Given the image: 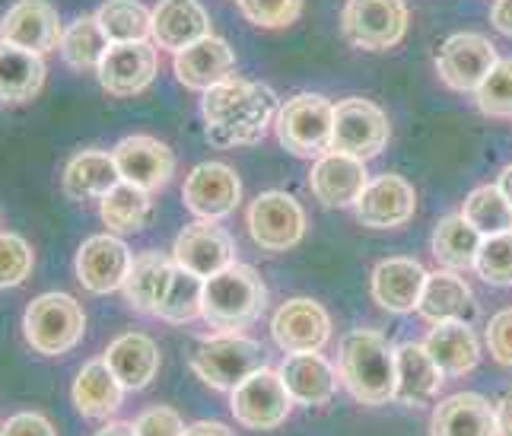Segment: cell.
<instances>
[{"label":"cell","mask_w":512,"mask_h":436,"mask_svg":"<svg viewBox=\"0 0 512 436\" xmlns=\"http://www.w3.org/2000/svg\"><path fill=\"white\" fill-rule=\"evenodd\" d=\"M353 211L369 230H398L417 211V191L404 176L385 172V176L369 179L360 201L353 204Z\"/></svg>","instance_id":"15"},{"label":"cell","mask_w":512,"mask_h":436,"mask_svg":"<svg viewBox=\"0 0 512 436\" xmlns=\"http://www.w3.org/2000/svg\"><path fill=\"white\" fill-rule=\"evenodd\" d=\"M280 379H284L287 392L299 405H328L338 392V370L322 357V351L306 354H287L280 366Z\"/></svg>","instance_id":"26"},{"label":"cell","mask_w":512,"mask_h":436,"mask_svg":"<svg viewBox=\"0 0 512 436\" xmlns=\"http://www.w3.org/2000/svg\"><path fill=\"white\" fill-rule=\"evenodd\" d=\"M121 182L115 156L105 150H80L64 166V195L70 201H102Z\"/></svg>","instance_id":"29"},{"label":"cell","mask_w":512,"mask_h":436,"mask_svg":"<svg viewBox=\"0 0 512 436\" xmlns=\"http://www.w3.org/2000/svg\"><path fill=\"white\" fill-rule=\"evenodd\" d=\"M423 287H427V271L414 258H385L373 271V300L385 312H414L420 306Z\"/></svg>","instance_id":"22"},{"label":"cell","mask_w":512,"mask_h":436,"mask_svg":"<svg viewBox=\"0 0 512 436\" xmlns=\"http://www.w3.org/2000/svg\"><path fill=\"white\" fill-rule=\"evenodd\" d=\"M96 20L112 45L118 42H150L153 36V10L140 0H105Z\"/></svg>","instance_id":"38"},{"label":"cell","mask_w":512,"mask_h":436,"mask_svg":"<svg viewBox=\"0 0 512 436\" xmlns=\"http://www.w3.org/2000/svg\"><path fill=\"white\" fill-rule=\"evenodd\" d=\"M271 335L284 354H306V351H322L331 341V316L322 303L296 296L287 300L274 312Z\"/></svg>","instance_id":"17"},{"label":"cell","mask_w":512,"mask_h":436,"mask_svg":"<svg viewBox=\"0 0 512 436\" xmlns=\"http://www.w3.org/2000/svg\"><path fill=\"white\" fill-rule=\"evenodd\" d=\"M334 102L319 93H299L277 109L274 131L287 153L299 160H319L331 150Z\"/></svg>","instance_id":"5"},{"label":"cell","mask_w":512,"mask_h":436,"mask_svg":"<svg viewBox=\"0 0 512 436\" xmlns=\"http://www.w3.org/2000/svg\"><path fill=\"white\" fill-rule=\"evenodd\" d=\"M388 137H392V125L376 102L350 96L334 106L331 150L350 153L357 160H373L388 147Z\"/></svg>","instance_id":"8"},{"label":"cell","mask_w":512,"mask_h":436,"mask_svg":"<svg viewBox=\"0 0 512 436\" xmlns=\"http://www.w3.org/2000/svg\"><path fill=\"white\" fill-rule=\"evenodd\" d=\"M112 156H115L118 176L137 188L150 191V195L166 188L175 172V153L160 137H150V134H131L125 141H118Z\"/></svg>","instance_id":"16"},{"label":"cell","mask_w":512,"mask_h":436,"mask_svg":"<svg viewBox=\"0 0 512 436\" xmlns=\"http://www.w3.org/2000/svg\"><path fill=\"white\" fill-rule=\"evenodd\" d=\"M497 45L481 32H455L436 55V71L458 93H474L497 64Z\"/></svg>","instance_id":"11"},{"label":"cell","mask_w":512,"mask_h":436,"mask_svg":"<svg viewBox=\"0 0 512 436\" xmlns=\"http://www.w3.org/2000/svg\"><path fill=\"white\" fill-rule=\"evenodd\" d=\"M64 26L58 10L48 0H16L0 20V39L10 45H20L35 55L55 51L61 45Z\"/></svg>","instance_id":"20"},{"label":"cell","mask_w":512,"mask_h":436,"mask_svg":"<svg viewBox=\"0 0 512 436\" xmlns=\"http://www.w3.org/2000/svg\"><path fill=\"white\" fill-rule=\"evenodd\" d=\"M229 411L249 430H274L290 417L293 411V395L287 392L280 370H268L261 366L245 382L229 392Z\"/></svg>","instance_id":"9"},{"label":"cell","mask_w":512,"mask_h":436,"mask_svg":"<svg viewBox=\"0 0 512 436\" xmlns=\"http://www.w3.org/2000/svg\"><path fill=\"white\" fill-rule=\"evenodd\" d=\"M242 16L261 29H287L303 13V0H239Z\"/></svg>","instance_id":"43"},{"label":"cell","mask_w":512,"mask_h":436,"mask_svg":"<svg viewBox=\"0 0 512 436\" xmlns=\"http://www.w3.org/2000/svg\"><path fill=\"white\" fill-rule=\"evenodd\" d=\"M99 217L112 233H121V236L140 233L153 217V198H150V191L121 179L109 195L99 201Z\"/></svg>","instance_id":"34"},{"label":"cell","mask_w":512,"mask_h":436,"mask_svg":"<svg viewBox=\"0 0 512 436\" xmlns=\"http://www.w3.org/2000/svg\"><path fill=\"white\" fill-rule=\"evenodd\" d=\"M210 36V13L201 0H160L153 10V45L163 51H182Z\"/></svg>","instance_id":"24"},{"label":"cell","mask_w":512,"mask_h":436,"mask_svg":"<svg viewBox=\"0 0 512 436\" xmlns=\"http://www.w3.org/2000/svg\"><path fill=\"white\" fill-rule=\"evenodd\" d=\"M369 179L373 176H369L366 160H357V156H350V153L328 150L312 163L309 188H312V195L319 198V204L338 207L341 211V207H353L360 201Z\"/></svg>","instance_id":"19"},{"label":"cell","mask_w":512,"mask_h":436,"mask_svg":"<svg viewBox=\"0 0 512 436\" xmlns=\"http://www.w3.org/2000/svg\"><path fill=\"white\" fill-rule=\"evenodd\" d=\"M478 109L490 118H512V58H500L474 90Z\"/></svg>","instance_id":"40"},{"label":"cell","mask_w":512,"mask_h":436,"mask_svg":"<svg viewBox=\"0 0 512 436\" xmlns=\"http://www.w3.org/2000/svg\"><path fill=\"white\" fill-rule=\"evenodd\" d=\"M497 185H500V191L506 195V201L512 204V163L500 172V179H497Z\"/></svg>","instance_id":"51"},{"label":"cell","mask_w":512,"mask_h":436,"mask_svg":"<svg viewBox=\"0 0 512 436\" xmlns=\"http://www.w3.org/2000/svg\"><path fill=\"white\" fill-rule=\"evenodd\" d=\"M430 436H497V408L478 392H458L436 405Z\"/></svg>","instance_id":"23"},{"label":"cell","mask_w":512,"mask_h":436,"mask_svg":"<svg viewBox=\"0 0 512 436\" xmlns=\"http://www.w3.org/2000/svg\"><path fill=\"white\" fill-rule=\"evenodd\" d=\"M395 363H398L395 401H404V405L417 408V405H427L430 398H436L446 373L439 370V363L430 357L427 347L414 344V341H404L395 347Z\"/></svg>","instance_id":"30"},{"label":"cell","mask_w":512,"mask_h":436,"mask_svg":"<svg viewBox=\"0 0 512 436\" xmlns=\"http://www.w3.org/2000/svg\"><path fill=\"white\" fill-rule=\"evenodd\" d=\"M35 255L32 246L16 233H0V290L20 287L32 274Z\"/></svg>","instance_id":"42"},{"label":"cell","mask_w":512,"mask_h":436,"mask_svg":"<svg viewBox=\"0 0 512 436\" xmlns=\"http://www.w3.org/2000/svg\"><path fill=\"white\" fill-rule=\"evenodd\" d=\"M417 312L427 322H471L478 316V303H474V293L462 277L446 268L427 274Z\"/></svg>","instance_id":"28"},{"label":"cell","mask_w":512,"mask_h":436,"mask_svg":"<svg viewBox=\"0 0 512 436\" xmlns=\"http://www.w3.org/2000/svg\"><path fill=\"white\" fill-rule=\"evenodd\" d=\"M185 436H236V433L220 421H198V424L185 427Z\"/></svg>","instance_id":"48"},{"label":"cell","mask_w":512,"mask_h":436,"mask_svg":"<svg viewBox=\"0 0 512 436\" xmlns=\"http://www.w3.org/2000/svg\"><path fill=\"white\" fill-rule=\"evenodd\" d=\"M96 436H137L134 424H125V421H109Z\"/></svg>","instance_id":"50"},{"label":"cell","mask_w":512,"mask_h":436,"mask_svg":"<svg viewBox=\"0 0 512 436\" xmlns=\"http://www.w3.org/2000/svg\"><path fill=\"white\" fill-rule=\"evenodd\" d=\"M26 341L35 354L42 357H61L83 341L86 331V312L70 293L51 290L35 296L23 316Z\"/></svg>","instance_id":"4"},{"label":"cell","mask_w":512,"mask_h":436,"mask_svg":"<svg viewBox=\"0 0 512 436\" xmlns=\"http://www.w3.org/2000/svg\"><path fill=\"white\" fill-rule=\"evenodd\" d=\"M131 258L134 255L128 249V242L118 239L115 233L90 236L77 252V281L96 296L115 293L125 284Z\"/></svg>","instance_id":"18"},{"label":"cell","mask_w":512,"mask_h":436,"mask_svg":"<svg viewBox=\"0 0 512 436\" xmlns=\"http://www.w3.org/2000/svg\"><path fill=\"white\" fill-rule=\"evenodd\" d=\"M185 207L201 220H223L236 211L242 201V182L233 166L226 163H201L188 172L182 188Z\"/></svg>","instance_id":"13"},{"label":"cell","mask_w":512,"mask_h":436,"mask_svg":"<svg viewBox=\"0 0 512 436\" xmlns=\"http://www.w3.org/2000/svg\"><path fill=\"white\" fill-rule=\"evenodd\" d=\"M261 366H264V347L252 338L239 335V331H217L191 357L194 376L217 392H233L239 382L258 373Z\"/></svg>","instance_id":"6"},{"label":"cell","mask_w":512,"mask_h":436,"mask_svg":"<svg viewBox=\"0 0 512 436\" xmlns=\"http://www.w3.org/2000/svg\"><path fill=\"white\" fill-rule=\"evenodd\" d=\"M249 233L264 252H287L306 236V211L287 191H264L249 207Z\"/></svg>","instance_id":"10"},{"label":"cell","mask_w":512,"mask_h":436,"mask_svg":"<svg viewBox=\"0 0 512 436\" xmlns=\"http://www.w3.org/2000/svg\"><path fill=\"white\" fill-rule=\"evenodd\" d=\"M201 309H204V277L175 265L163 287L160 303H156V319L185 325L201 319Z\"/></svg>","instance_id":"36"},{"label":"cell","mask_w":512,"mask_h":436,"mask_svg":"<svg viewBox=\"0 0 512 436\" xmlns=\"http://www.w3.org/2000/svg\"><path fill=\"white\" fill-rule=\"evenodd\" d=\"M490 23L497 26L503 36H512V0H493Z\"/></svg>","instance_id":"47"},{"label":"cell","mask_w":512,"mask_h":436,"mask_svg":"<svg viewBox=\"0 0 512 436\" xmlns=\"http://www.w3.org/2000/svg\"><path fill=\"white\" fill-rule=\"evenodd\" d=\"M233 71H236L233 48H229L226 39L214 36V32L182 51H175V77H179V83L188 86V90L207 93L210 86L233 77Z\"/></svg>","instance_id":"21"},{"label":"cell","mask_w":512,"mask_h":436,"mask_svg":"<svg viewBox=\"0 0 512 436\" xmlns=\"http://www.w3.org/2000/svg\"><path fill=\"white\" fill-rule=\"evenodd\" d=\"M474 271L493 287H512V233L487 236L474 258Z\"/></svg>","instance_id":"41"},{"label":"cell","mask_w":512,"mask_h":436,"mask_svg":"<svg viewBox=\"0 0 512 436\" xmlns=\"http://www.w3.org/2000/svg\"><path fill=\"white\" fill-rule=\"evenodd\" d=\"M423 347L446 376H465L481 360V344L471 331V322H433V331Z\"/></svg>","instance_id":"32"},{"label":"cell","mask_w":512,"mask_h":436,"mask_svg":"<svg viewBox=\"0 0 512 436\" xmlns=\"http://www.w3.org/2000/svg\"><path fill=\"white\" fill-rule=\"evenodd\" d=\"M462 217L478 230L484 239L512 233V204L500 191V185H481L474 188L462 204Z\"/></svg>","instance_id":"39"},{"label":"cell","mask_w":512,"mask_h":436,"mask_svg":"<svg viewBox=\"0 0 512 436\" xmlns=\"http://www.w3.org/2000/svg\"><path fill=\"white\" fill-rule=\"evenodd\" d=\"M484 236L462 214H449L436 223L433 230V258L449 271H468L474 268Z\"/></svg>","instance_id":"35"},{"label":"cell","mask_w":512,"mask_h":436,"mask_svg":"<svg viewBox=\"0 0 512 436\" xmlns=\"http://www.w3.org/2000/svg\"><path fill=\"white\" fill-rule=\"evenodd\" d=\"M172 261L207 281L236 261V239L214 220L188 223L172 246Z\"/></svg>","instance_id":"14"},{"label":"cell","mask_w":512,"mask_h":436,"mask_svg":"<svg viewBox=\"0 0 512 436\" xmlns=\"http://www.w3.org/2000/svg\"><path fill=\"white\" fill-rule=\"evenodd\" d=\"M341 29L353 48L388 51L408 32V4L404 0H347Z\"/></svg>","instance_id":"7"},{"label":"cell","mask_w":512,"mask_h":436,"mask_svg":"<svg viewBox=\"0 0 512 436\" xmlns=\"http://www.w3.org/2000/svg\"><path fill=\"white\" fill-rule=\"evenodd\" d=\"M487 347H490L493 360L503 363V366H512V309H503L490 319Z\"/></svg>","instance_id":"45"},{"label":"cell","mask_w":512,"mask_h":436,"mask_svg":"<svg viewBox=\"0 0 512 436\" xmlns=\"http://www.w3.org/2000/svg\"><path fill=\"white\" fill-rule=\"evenodd\" d=\"M264 303H268V290H264L261 274L252 265L233 261L204 281L201 319L217 331H245L261 319Z\"/></svg>","instance_id":"3"},{"label":"cell","mask_w":512,"mask_h":436,"mask_svg":"<svg viewBox=\"0 0 512 436\" xmlns=\"http://www.w3.org/2000/svg\"><path fill=\"white\" fill-rule=\"evenodd\" d=\"M497 436H512V392L497 405Z\"/></svg>","instance_id":"49"},{"label":"cell","mask_w":512,"mask_h":436,"mask_svg":"<svg viewBox=\"0 0 512 436\" xmlns=\"http://www.w3.org/2000/svg\"><path fill=\"white\" fill-rule=\"evenodd\" d=\"M277 93L264 83L226 77L210 86L201 102L207 141L214 147H252L261 144L277 118Z\"/></svg>","instance_id":"1"},{"label":"cell","mask_w":512,"mask_h":436,"mask_svg":"<svg viewBox=\"0 0 512 436\" xmlns=\"http://www.w3.org/2000/svg\"><path fill=\"white\" fill-rule=\"evenodd\" d=\"M160 71V51L153 42H118L109 45L99 64V83L109 96L128 99L144 93Z\"/></svg>","instance_id":"12"},{"label":"cell","mask_w":512,"mask_h":436,"mask_svg":"<svg viewBox=\"0 0 512 436\" xmlns=\"http://www.w3.org/2000/svg\"><path fill=\"white\" fill-rule=\"evenodd\" d=\"M109 36L102 32L96 16H77L74 23L64 26L61 36V58L74 67V71H99V64L109 51Z\"/></svg>","instance_id":"37"},{"label":"cell","mask_w":512,"mask_h":436,"mask_svg":"<svg viewBox=\"0 0 512 436\" xmlns=\"http://www.w3.org/2000/svg\"><path fill=\"white\" fill-rule=\"evenodd\" d=\"M0 436H58L55 424L42 411H20L4 421Z\"/></svg>","instance_id":"46"},{"label":"cell","mask_w":512,"mask_h":436,"mask_svg":"<svg viewBox=\"0 0 512 436\" xmlns=\"http://www.w3.org/2000/svg\"><path fill=\"white\" fill-rule=\"evenodd\" d=\"M172 268H175V261L163 252H140L131 258L121 293H125V303L137 316H156V303H160Z\"/></svg>","instance_id":"33"},{"label":"cell","mask_w":512,"mask_h":436,"mask_svg":"<svg viewBox=\"0 0 512 436\" xmlns=\"http://www.w3.org/2000/svg\"><path fill=\"white\" fill-rule=\"evenodd\" d=\"M137 436H185V421L175 408L156 405L134 421Z\"/></svg>","instance_id":"44"},{"label":"cell","mask_w":512,"mask_h":436,"mask_svg":"<svg viewBox=\"0 0 512 436\" xmlns=\"http://www.w3.org/2000/svg\"><path fill=\"white\" fill-rule=\"evenodd\" d=\"M102 357L112 366V373L121 379V386L134 392L147 389L156 379V373H160V344L140 335V331H128V335L115 338Z\"/></svg>","instance_id":"27"},{"label":"cell","mask_w":512,"mask_h":436,"mask_svg":"<svg viewBox=\"0 0 512 436\" xmlns=\"http://www.w3.org/2000/svg\"><path fill=\"white\" fill-rule=\"evenodd\" d=\"M338 373L347 392L363 405H388L398 392L395 347L373 328H353L341 341Z\"/></svg>","instance_id":"2"},{"label":"cell","mask_w":512,"mask_h":436,"mask_svg":"<svg viewBox=\"0 0 512 436\" xmlns=\"http://www.w3.org/2000/svg\"><path fill=\"white\" fill-rule=\"evenodd\" d=\"M42 86H45L42 55L0 39V102L23 106V102H32L42 93Z\"/></svg>","instance_id":"31"},{"label":"cell","mask_w":512,"mask_h":436,"mask_svg":"<svg viewBox=\"0 0 512 436\" xmlns=\"http://www.w3.org/2000/svg\"><path fill=\"white\" fill-rule=\"evenodd\" d=\"M125 386L112 373V366L105 363V357H93L90 363H83V370L74 379V408L86 417V421H109V417L125 405Z\"/></svg>","instance_id":"25"}]
</instances>
